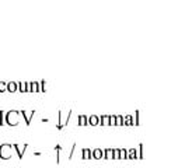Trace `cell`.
<instances>
[{
    "label": "cell",
    "mask_w": 178,
    "mask_h": 168,
    "mask_svg": "<svg viewBox=\"0 0 178 168\" xmlns=\"http://www.w3.org/2000/svg\"><path fill=\"white\" fill-rule=\"evenodd\" d=\"M55 150H56V164L60 162V150H62V146L60 144H56L55 146Z\"/></svg>",
    "instance_id": "obj_14"
},
{
    "label": "cell",
    "mask_w": 178,
    "mask_h": 168,
    "mask_svg": "<svg viewBox=\"0 0 178 168\" xmlns=\"http://www.w3.org/2000/svg\"><path fill=\"white\" fill-rule=\"evenodd\" d=\"M7 91H9V93H16V91H18V83H16V81L7 83Z\"/></svg>",
    "instance_id": "obj_7"
},
{
    "label": "cell",
    "mask_w": 178,
    "mask_h": 168,
    "mask_svg": "<svg viewBox=\"0 0 178 168\" xmlns=\"http://www.w3.org/2000/svg\"><path fill=\"white\" fill-rule=\"evenodd\" d=\"M70 116H72V109L69 111V113H67V118H66V121H65V128H66L67 125H69V121H70Z\"/></svg>",
    "instance_id": "obj_24"
},
{
    "label": "cell",
    "mask_w": 178,
    "mask_h": 168,
    "mask_svg": "<svg viewBox=\"0 0 178 168\" xmlns=\"http://www.w3.org/2000/svg\"><path fill=\"white\" fill-rule=\"evenodd\" d=\"M74 150H76V143H73V146H72V150H70V154H69V160H72V158H73Z\"/></svg>",
    "instance_id": "obj_23"
},
{
    "label": "cell",
    "mask_w": 178,
    "mask_h": 168,
    "mask_svg": "<svg viewBox=\"0 0 178 168\" xmlns=\"http://www.w3.org/2000/svg\"><path fill=\"white\" fill-rule=\"evenodd\" d=\"M20 115L24 118V121H25V125H27V126H29V125H31V121H32V116L35 115V109H32L31 112H29V115L27 113V111L23 109V111H20Z\"/></svg>",
    "instance_id": "obj_3"
},
{
    "label": "cell",
    "mask_w": 178,
    "mask_h": 168,
    "mask_svg": "<svg viewBox=\"0 0 178 168\" xmlns=\"http://www.w3.org/2000/svg\"><path fill=\"white\" fill-rule=\"evenodd\" d=\"M82 158L83 160H91L93 158V150H90V148H87V147L82 148Z\"/></svg>",
    "instance_id": "obj_5"
},
{
    "label": "cell",
    "mask_w": 178,
    "mask_h": 168,
    "mask_svg": "<svg viewBox=\"0 0 178 168\" xmlns=\"http://www.w3.org/2000/svg\"><path fill=\"white\" fill-rule=\"evenodd\" d=\"M7 91V83L6 81H0V93H6Z\"/></svg>",
    "instance_id": "obj_21"
},
{
    "label": "cell",
    "mask_w": 178,
    "mask_h": 168,
    "mask_svg": "<svg viewBox=\"0 0 178 168\" xmlns=\"http://www.w3.org/2000/svg\"><path fill=\"white\" fill-rule=\"evenodd\" d=\"M135 126H139V109L135 111Z\"/></svg>",
    "instance_id": "obj_22"
},
{
    "label": "cell",
    "mask_w": 178,
    "mask_h": 168,
    "mask_svg": "<svg viewBox=\"0 0 178 168\" xmlns=\"http://www.w3.org/2000/svg\"><path fill=\"white\" fill-rule=\"evenodd\" d=\"M65 126L63 123H62V111H58V125H56V129L58 130H62Z\"/></svg>",
    "instance_id": "obj_13"
},
{
    "label": "cell",
    "mask_w": 178,
    "mask_h": 168,
    "mask_svg": "<svg viewBox=\"0 0 178 168\" xmlns=\"http://www.w3.org/2000/svg\"><path fill=\"white\" fill-rule=\"evenodd\" d=\"M13 148L16 150V153H17V157H18V160H23V157H24V151L28 148V144H23V148H20V146L17 144V143H14L13 144Z\"/></svg>",
    "instance_id": "obj_4"
},
{
    "label": "cell",
    "mask_w": 178,
    "mask_h": 168,
    "mask_svg": "<svg viewBox=\"0 0 178 168\" xmlns=\"http://www.w3.org/2000/svg\"><path fill=\"white\" fill-rule=\"evenodd\" d=\"M93 158H96V160L104 158V150H102V148H96V150H93Z\"/></svg>",
    "instance_id": "obj_10"
},
{
    "label": "cell",
    "mask_w": 178,
    "mask_h": 168,
    "mask_svg": "<svg viewBox=\"0 0 178 168\" xmlns=\"http://www.w3.org/2000/svg\"><path fill=\"white\" fill-rule=\"evenodd\" d=\"M88 125H90V126H97V125H100V116H97V115L88 116Z\"/></svg>",
    "instance_id": "obj_9"
},
{
    "label": "cell",
    "mask_w": 178,
    "mask_h": 168,
    "mask_svg": "<svg viewBox=\"0 0 178 168\" xmlns=\"http://www.w3.org/2000/svg\"><path fill=\"white\" fill-rule=\"evenodd\" d=\"M77 126H88V116L86 115L77 116Z\"/></svg>",
    "instance_id": "obj_6"
},
{
    "label": "cell",
    "mask_w": 178,
    "mask_h": 168,
    "mask_svg": "<svg viewBox=\"0 0 178 168\" xmlns=\"http://www.w3.org/2000/svg\"><path fill=\"white\" fill-rule=\"evenodd\" d=\"M108 125V115H101L100 116V126H105Z\"/></svg>",
    "instance_id": "obj_15"
},
{
    "label": "cell",
    "mask_w": 178,
    "mask_h": 168,
    "mask_svg": "<svg viewBox=\"0 0 178 168\" xmlns=\"http://www.w3.org/2000/svg\"><path fill=\"white\" fill-rule=\"evenodd\" d=\"M11 148H13V144H10V143H2L0 144V160L11 158Z\"/></svg>",
    "instance_id": "obj_2"
},
{
    "label": "cell",
    "mask_w": 178,
    "mask_h": 168,
    "mask_svg": "<svg viewBox=\"0 0 178 168\" xmlns=\"http://www.w3.org/2000/svg\"><path fill=\"white\" fill-rule=\"evenodd\" d=\"M128 160H139V154H137L136 148H129L128 150Z\"/></svg>",
    "instance_id": "obj_8"
},
{
    "label": "cell",
    "mask_w": 178,
    "mask_h": 168,
    "mask_svg": "<svg viewBox=\"0 0 178 168\" xmlns=\"http://www.w3.org/2000/svg\"><path fill=\"white\" fill-rule=\"evenodd\" d=\"M45 84H47V81L42 78V80L39 81V90H41V93H45V91H47V86H45Z\"/></svg>",
    "instance_id": "obj_18"
},
{
    "label": "cell",
    "mask_w": 178,
    "mask_h": 168,
    "mask_svg": "<svg viewBox=\"0 0 178 168\" xmlns=\"http://www.w3.org/2000/svg\"><path fill=\"white\" fill-rule=\"evenodd\" d=\"M125 125V116L117 115V126H123Z\"/></svg>",
    "instance_id": "obj_16"
},
{
    "label": "cell",
    "mask_w": 178,
    "mask_h": 168,
    "mask_svg": "<svg viewBox=\"0 0 178 168\" xmlns=\"http://www.w3.org/2000/svg\"><path fill=\"white\" fill-rule=\"evenodd\" d=\"M132 115H126L125 116V126H135V121Z\"/></svg>",
    "instance_id": "obj_12"
},
{
    "label": "cell",
    "mask_w": 178,
    "mask_h": 168,
    "mask_svg": "<svg viewBox=\"0 0 178 168\" xmlns=\"http://www.w3.org/2000/svg\"><path fill=\"white\" fill-rule=\"evenodd\" d=\"M29 87H31L29 93H41V90H39V81H32V83H29Z\"/></svg>",
    "instance_id": "obj_11"
},
{
    "label": "cell",
    "mask_w": 178,
    "mask_h": 168,
    "mask_svg": "<svg viewBox=\"0 0 178 168\" xmlns=\"http://www.w3.org/2000/svg\"><path fill=\"white\" fill-rule=\"evenodd\" d=\"M122 156H123V160H128V150L126 148H122Z\"/></svg>",
    "instance_id": "obj_25"
},
{
    "label": "cell",
    "mask_w": 178,
    "mask_h": 168,
    "mask_svg": "<svg viewBox=\"0 0 178 168\" xmlns=\"http://www.w3.org/2000/svg\"><path fill=\"white\" fill-rule=\"evenodd\" d=\"M143 143H139V151H137V153H139V160H143L145 158V156H143Z\"/></svg>",
    "instance_id": "obj_17"
},
{
    "label": "cell",
    "mask_w": 178,
    "mask_h": 168,
    "mask_svg": "<svg viewBox=\"0 0 178 168\" xmlns=\"http://www.w3.org/2000/svg\"><path fill=\"white\" fill-rule=\"evenodd\" d=\"M112 153V148H104V160H108L111 157Z\"/></svg>",
    "instance_id": "obj_20"
},
{
    "label": "cell",
    "mask_w": 178,
    "mask_h": 168,
    "mask_svg": "<svg viewBox=\"0 0 178 168\" xmlns=\"http://www.w3.org/2000/svg\"><path fill=\"white\" fill-rule=\"evenodd\" d=\"M18 115H20V111H7L6 115H4V122H6L7 126H17L18 125Z\"/></svg>",
    "instance_id": "obj_1"
},
{
    "label": "cell",
    "mask_w": 178,
    "mask_h": 168,
    "mask_svg": "<svg viewBox=\"0 0 178 168\" xmlns=\"http://www.w3.org/2000/svg\"><path fill=\"white\" fill-rule=\"evenodd\" d=\"M4 115H6V112H4L3 109H0V126H4V125H6V122H4Z\"/></svg>",
    "instance_id": "obj_19"
}]
</instances>
